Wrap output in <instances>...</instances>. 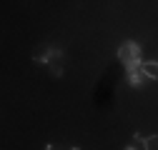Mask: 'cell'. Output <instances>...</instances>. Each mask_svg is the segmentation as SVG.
Listing matches in <instances>:
<instances>
[{
  "instance_id": "obj_6",
  "label": "cell",
  "mask_w": 158,
  "mask_h": 150,
  "mask_svg": "<svg viewBox=\"0 0 158 150\" xmlns=\"http://www.w3.org/2000/svg\"><path fill=\"white\" fill-rule=\"evenodd\" d=\"M50 75H53V78H60V75H63V65L60 63H53L50 65Z\"/></svg>"
},
{
  "instance_id": "obj_3",
  "label": "cell",
  "mask_w": 158,
  "mask_h": 150,
  "mask_svg": "<svg viewBox=\"0 0 158 150\" xmlns=\"http://www.w3.org/2000/svg\"><path fill=\"white\" fill-rule=\"evenodd\" d=\"M141 73L146 75L148 80H158V63H156V60H148V63H143V65H141Z\"/></svg>"
},
{
  "instance_id": "obj_1",
  "label": "cell",
  "mask_w": 158,
  "mask_h": 150,
  "mask_svg": "<svg viewBox=\"0 0 158 150\" xmlns=\"http://www.w3.org/2000/svg\"><path fill=\"white\" fill-rule=\"evenodd\" d=\"M118 60L126 65V70L141 68V65H143V63H141V45H138V43H133V40L123 43L121 48H118Z\"/></svg>"
},
{
  "instance_id": "obj_9",
  "label": "cell",
  "mask_w": 158,
  "mask_h": 150,
  "mask_svg": "<svg viewBox=\"0 0 158 150\" xmlns=\"http://www.w3.org/2000/svg\"><path fill=\"white\" fill-rule=\"evenodd\" d=\"M126 150H135V148H126Z\"/></svg>"
},
{
  "instance_id": "obj_8",
  "label": "cell",
  "mask_w": 158,
  "mask_h": 150,
  "mask_svg": "<svg viewBox=\"0 0 158 150\" xmlns=\"http://www.w3.org/2000/svg\"><path fill=\"white\" fill-rule=\"evenodd\" d=\"M70 150H81V148H78V145H73V148H70Z\"/></svg>"
},
{
  "instance_id": "obj_7",
  "label": "cell",
  "mask_w": 158,
  "mask_h": 150,
  "mask_svg": "<svg viewBox=\"0 0 158 150\" xmlns=\"http://www.w3.org/2000/svg\"><path fill=\"white\" fill-rule=\"evenodd\" d=\"M45 150H58V148H55V145L50 143V145H45Z\"/></svg>"
},
{
  "instance_id": "obj_5",
  "label": "cell",
  "mask_w": 158,
  "mask_h": 150,
  "mask_svg": "<svg viewBox=\"0 0 158 150\" xmlns=\"http://www.w3.org/2000/svg\"><path fill=\"white\" fill-rule=\"evenodd\" d=\"M143 148H146V150H158V135L143 138Z\"/></svg>"
},
{
  "instance_id": "obj_4",
  "label": "cell",
  "mask_w": 158,
  "mask_h": 150,
  "mask_svg": "<svg viewBox=\"0 0 158 150\" xmlns=\"http://www.w3.org/2000/svg\"><path fill=\"white\" fill-rule=\"evenodd\" d=\"M143 80H146V75L141 73V68H133V70H128V83H131L133 88H143Z\"/></svg>"
},
{
  "instance_id": "obj_2",
  "label": "cell",
  "mask_w": 158,
  "mask_h": 150,
  "mask_svg": "<svg viewBox=\"0 0 158 150\" xmlns=\"http://www.w3.org/2000/svg\"><path fill=\"white\" fill-rule=\"evenodd\" d=\"M60 58H63V50L60 48H48L43 55H38V58H33L35 60V65H45V63H60Z\"/></svg>"
}]
</instances>
